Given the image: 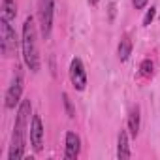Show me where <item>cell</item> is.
<instances>
[{"label":"cell","mask_w":160,"mask_h":160,"mask_svg":"<svg viewBox=\"0 0 160 160\" xmlns=\"http://www.w3.org/2000/svg\"><path fill=\"white\" fill-rule=\"evenodd\" d=\"M30 111L32 104L30 100H23L17 109V119L13 126V136H12V145L8 158L10 160H21L25 156V147H27V130H28V121H30Z\"/></svg>","instance_id":"6da1fadb"},{"label":"cell","mask_w":160,"mask_h":160,"mask_svg":"<svg viewBox=\"0 0 160 160\" xmlns=\"http://www.w3.org/2000/svg\"><path fill=\"white\" fill-rule=\"evenodd\" d=\"M154 17H156V8L151 6V10H147V13H145V17H143V27H149V25L154 21Z\"/></svg>","instance_id":"9a60e30c"},{"label":"cell","mask_w":160,"mask_h":160,"mask_svg":"<svg viewBox=\"0 0 160 160\" xmlns=\"http://www.w3.org/2000/svg\"><path fill=\"white\" fill-rule=\"evenodd\" d=\"M23 89H25V79H23V70H21V66H17L15 68V73H13V81H12V85L8 87V91H6V108L8 109H13L17 104H19V100H21V94H23Z\"/></svg>","instance_id":"277c9868"},{"label":"cell","mask_w":160,"mask_h":160,"mask_svg":"<svg viewBox=\"0 0 160 160\" xmlns=\"http://www.w3.org/2000/svg\"><path fill=\"white\" fill-rule=\"evenodd\" d=\"M132 55V40L128 36H122L121 38V43H119V58L121 62H126Z\"/></svg>","instance_id":"8fae6325"},{"label":"cell","mask_w":160,"mask_h":160,"mask_svg":"<svg viewBox=\"0 0 160 160\" xmlns=\"http://www.w3.org/2000/svg\"><path fill=\"white\" fill-rule=\"evenodd\" d=\"M147 2H149V0H134L132 4H134V8H136V10H143V8L147 6Z\"/></svg>","instance_id":"2e32d148"},{"label":"cell","mask_w":160,"mask_h":160,"mask_svg":"<svg viewBox=\"0 0 160 160\" xmlns=\"http://www.w3.org/2000/svg\"><path fill=\"white\" fill-rule=\"evenodd\" d=\"M139 72H141V75L151 77L152 72H154V64H152V60H151V58H145V60L139 64Z\"/></svg>","instance_id":"4fadbf2b"},{"label":"cell","mask_w":160,"mask_h":160,"mask_svg":"<svg viewBox=\"0 0 160 160\" xmlns=\"http://www.w3.org/2000/svg\"><path fill=\"white\" fill-rule=\"evenodd\" d=\"M30 145L36 152H42L43 149V124L40 115H32L30 121Z\"/></svg>","instance_id":"52a82bcc"},{"label":"cell","mask_w":160,"mask_h":160,"mask_svg":"<svg viewBox=\"0 0 160 160\" xmlns=\"http://www.w3.org/2000/svg\"><path fill=\"white\" fill-rule=\"evenodd\" d=\"M70 81L75 91H85L87 89V72L81 62V58L73 57L70 62Z\"/></svg>","instance_id":"8992f818"},{"label":"cell","mask_w":160,"mask_h":160,"mask_svg":"<svg viewBox=\"0 0 160 160\" xmlns=\"http://www.w3.org/2000/svg\"><path fill=\"white\" fill-rule=\"evenodd\" d=\"M128 132H130L132 138H136V136L139 134V108H138V106H136V108L130 111V115H128Z\"/></svg>","instance_id":"30bf717a"},{"label":"cell","mask_w":160,"mask_h":160,"mask_svg":"<svg viewBox=\"0 0 160 160\" xmlns=\"http://www.w3.org/2000/svg\"><path fill=\"white\" fill-rule=\"evenodd\" d=\"M62 102H64V108H66V113H68V117H70V119H73V117H75V109H73V106H72V100H70V96H68L66 92H62Z\"/></svg>","instance_id":"5bb4252c"},{"label":"cell","mask_w":160,"mask_h":160,"mask_svg":"<svg viewBox=\"0 0 160 160\" xmlns=\"http://www.w3.org/2000/svg\"><path fill=\"white\" fill-rule=\"evenodd\" d=\"M98 2H100V0H89V4H91V6H96Z\"/></svg>","instance_id":"e0dca14e"},{"label":"cell","mask_w":160,"mask_h":160,"mask_svg":"<svg viewBox=\"0 0 160 160\" xmlns=\"http://www.w3.org/2000/svg\"><path fill=\"white\" fill-rule=\"evenodd\" d=\"M53 10H55V0H38V19L42 36L49 38L53 28Z\"/></svg>","instance_id":"5b68a950"},{"label":"cell","mask_w":160,"mask_h":160,"mask_svg":"<svg viewBox=\"0 0 160 160\" xmlns=\"http://www.w3.org/2000/svg\"><path fill=\"white\" fill-rule=\"evenodd\" d=\"M0 49H2L4 57H13L17 51V36L15 30L10 25V19L2 15L0 19Z\"/></svg>","instance_id":"3957f363"},{"label":"cell","mask_w":160,"mask_h":160,"mask_svg":"<svg viewBox=\"0 0 160 160\" xmlns=\"http://www.w3.org/2000/svg\"><path fill=\"white\" fill-rule=\"evenodd\" d=\"M117 158L119 160H128L130 158V145H128V134L126 130L121 128L119 139H117Z\"/></svg>","instance_id":"9c48e42d"},{"label":"cell","mask_w":160,"mask_h":160,"mask_svg":"<svg viewBox=\"0 0 160 160\" xmlns=\"http://www.w3.org/2000/svg\"><path fill=\"white\" fill-rule=\"evenodd\" d=\"M23 60L28 66L30 72H40V55H38V45H36V25L32 17H27L23 23Z\"/></svg>","instance_id":"7a4b0ae2"},{"label":"cell","mask_w":160,"mask_h":160,"mask_svg":"<svg viewBox=\"0 0 160 160\" xmlns=\"http://www.w3.org/2000/svg\"><path fill=\"white\" fill-rule=\"evenodd\" d=\"M2 15L6 19H15L17 15V6H15V0H2Z\"/></svg>","instance_id":"7c38bea8"},{"label":"cell","mask_w":160,"mask_h":160,"mask_svg":"<svg viewBox=\"0 0 160 160\" xmlns=\"http://www.w3.org/2000/svg\"><path fill=\"white\" fill-rule=\"evenodd\" d=\"M81 151V139L75 132H66V149H64V156L68 160H75Z\"/></svg>","instance_id":"ba28073f"}]
</instances>
